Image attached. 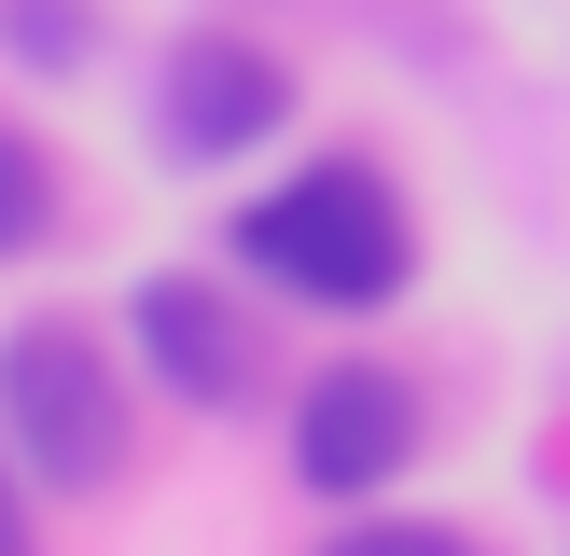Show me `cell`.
I'll return each mask as SVG.
<instances>
[{
    "label": "cell",
    "mask_w": 570,
    "mask_h": 556,
    "mask_svg": "<svg viewBox=\"0 0 570 556\" xmlns=\"http://www.w3.org/2000/svg\"><path fill=\"white\" fill-rule=\"evenodd\" d=\"M237 250H250V278H278V292H306V306H390L417 278V222H404V195L362 153H321L278 195H250Z\"/></svg>",
    "instance_id": "1"
},
{
    "label": "cell",
    "mask_w": 570,
    "mask_h": 556,
    "mask_svg": "<svg viewBox=\"0 0 570 556\" xmlns=\"http://www.w3.org/2000/svg\"><path fill=\"white\" fill-rule=\"evenodd\" d=\"M0 431L70 500H98L126 473V376L98 361V320H14L0 334Z\"/></svg>",
    "instance_id": "2"
},
{
    "label": "cell",
    "mask_w": 570,
    "mask_h": 556,
    "mask_svg": "<svg viewBox=\"0 0 570 556\" xmlns=\"http://www.w3.org/2000/svg\"><path fill=\"white\" fill-rule=\"evenodd\" d=\"M404 459H417V389L390 376V361H321L306 404H293V473H306V500H376Z\"/></svg>",
    "instance_id": "3"
},
{
    "label": "cell",
    "mask_w": 570,
    "mask_h": 556,
    "mask_svg": "<svg viewBox=\"0 0 570 556\" xmlns=\"http://www.w3.org/2000/svg\"><path fill=\"white\" fill-rule=\"evenodd\" d=\"M278 126H293V70H278V56H250V42H223V28H195V42L167 56V83H154V139H167L181 167L265 153Z\"/></svg>",
    "instance_id": "4"
},
{
    "label": "cell",
    "mask_w": 570,
    "mask_h": 556,
    "mask_svg": "<svg viewBox=\"0 0 570 556\" xmlns=\"http://www.w3.org/2000/svg\"><path fill=\"white\" fill-rule=\"evenodd\" d=\"M126 334H139V361H154V389H181V404H209V417H237L250 389H265V334H250V306L209 292V278H139Z\"/></svg>",
    "instance_id": "5"
},
{
    "label": "cell",
    "mask_w": 570,
    "mask_h": 556,
    "mask_svg": "<svg viewBox=\"0 0 570 556\" xmlns=\"http://www.w3.org/2000/svg\"><path fill=\"white\" fill-rule=\"evenodd\" d=\"M42 237H56V167H42V139H28V126H0V265L42 250Z\"/></svg>",
    "instance_id": "6"
},
{
    "label": "cell",
    "mask_w": 570,
    "mask_h": 556,
    "mask_svg": "<svg viewBox=\"0 0 570 556\" xmlns=\"http://www.w3.org/2000/svg\"><path fill=\"white\" fill-rule=\"evenodd\" d=\"M0 42L28 70H83V0H0Z\"/></svg>",
    "instance_id": "7"
},
{
    "label": "cell",
    "mask_w": 570,
    "mask_h": 556,
    "mask_svg": "<svg viewBox=\"0 0 570 556\" xmlns=\"http://www.w3.org/2000/svg\"><path fill=\"white\" fill-rule=\"evenodd\" d=\"M348 556H460L445 515H390V528H348Z\"/></svg>",
    "instance_id": "8"
},
{
    "label": "cell",
    "mask_w": 570,
    "mask_h": 556,
    "mask_svg": "<svg viewBox=\"0 0 570 556\" xmlns=\"http://www.w3.org/2000/svg\"><path fill=\"white\" fill-rule=\"evenodd\" d=\"M14 543H28V515H14V487H0V556H14Z\"/></svg>",
    "instance_id": "9"
}]
</instances>
